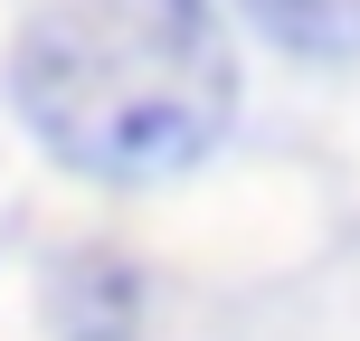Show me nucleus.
<instances>
[{"label":"nucleus","mask_w":360,"mask_h":341,"mask_svg":"<svg viewBox=\"0 0 360 341\" xmlns=\"http://www.w3.org/2000/svg\"><path fill=\"white\" fill-rule=\"evenodd\" d=\"M133 304H143V275L124 256H67L57 266V323L76 341H124Z\"/></svg>","instance_id":"nucleus-2"},{"label":"nucleus","mask_w":360,"mask_h":341,"mask_svg":"<svg viewBox=\"0 0 360 341\" xmlns=\"http://www.w3.org/2000/svg\"><path fill=\"white\" fill-rule=\"evenodd\" d=\"M247 19L294 57H360V0H247Z\"/></svg>","instance_id":"nucleus-3"},{"label":"nucleus","mask_w":360,"mask_h":341,"mask_svg":"<svg viewBox=\"0 0 360 341\" xmlns=\"http://www.w3.org/2000/svg\"><path fill=\"white\" fill-rule=\"evenodd\" d=\"M10 114L76 180L152 190L237 124V38L218 0H48L10 48Z\"/></svg>","instance_id":"nucleus-1"}]
</instances>
